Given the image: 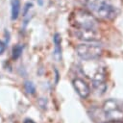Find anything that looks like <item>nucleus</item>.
<instances>
[{
  "instance_id": "f257e3e1",
  "label": "nucleus",
  "mask_w": 123,
  "mask_h": 123,
  "mask_svg": "<svg viewBox=\"0 0 123 123\" xmlns=\"http://www.w3.org/2000/svg\"><path fill=\"white\" fill-rule=\"evenodd\" d=\"M86 6L91 13L104 20H112L117 14L116 8L108 0H86Z\"/></svg>"
},
{
  "instance_id": "f03ea898",
  "label": "nucleus",
  "mask_w": 123,
  "mask_h": 123,
  "mask_svg": "<svg viewBox=\"0 0 123 123\" xmlns=\"http://www.w3.org/2000/svg\"><path fill=\"white\" fill-rule=\"evenodd\" d=\"M69 22L75 29H97L98 22L95 16L83 9L74 10L69 16Z\"/></svg>"
},
{
  "instance_id": "7ed1b4c3",
  "label": "nucleus",
  "mask_w": 123,
  "mask_h": 123,
  "mask_svg": "<svg viewBox=\"0 0 123 123\" xmlns=\"http://www.w3.org/2000/svg\"><path fill=\"white\" fill-rule=\"evenodd\" d=\"M76 53L78 57L84 61H92L101 57L103 53V49L102 46L98 43L85 42L77 45Z\"/></svg>"
},
{
  "instance_id": "20e7f679",
  "label": "nucleus",
  "mask_w": 123,
  "mask_h": 123,
  "mask_svg": "<svg viewBox=\"0 0 123 123\" xmlns=\"http://www.w3.org/2000/svg\"><path fill=\"white\" fill-rule=\"evenodd\" d=\"M103 112L109 121H123V106L115 99H109L103 104Z\"/></svg>"
},
{
  "instance_id": "39448f33",
  "label": "nucleus",
  "mask_w": 123,
  "mask_h": 123,
  "mask_svg": "<svg viewBox=\"0 0 123 123\" xmlns=\"http://www.w3.org/2000/svg\"><path fill=\"white\" fill-rule=\"evenodd\" d=\"M92 86L95 92L99 95L105 93L107 89V82H106V72L104 69H98L93 77H92Z\"/></svg>"
},
{
  "instance_id": "423d86ee",
  "label": "nucleus",
  "mask_w": 123,
  "mask_h": 123,
  "mask_svg": "<svg viewBox=\"0 0 123 123\" xmlns=\"http://www.w3.org/2000/svg\"><path fill=\"white\" fill-rule=\"evenodd\" d=\"M74 33L78 39L85 42H94L100 38L97 29H75Z\"/></svg>"
},
{
  "instance_id": "0eeeda50",
  "label": "nucleus",
  "mask_w": 123,
  "mask_h": 123,
  "mask_svg": "<svg viewBox=\"0 0 123 123\" xmlns=\"http://www.w3.org/2000/svg\"><path fill=\"white\" fill-rule=\"evenodd\" d=\"M72 85H73L74 89L76 90V92L78 93V95L81 98L86 99V98H87L89 96V94H90L89 86L84 80H82L80 78H75L72 81Z\"/></svg>"
},
{
  "instance_id": "6e6552de",
  "label": "nucleus",
  "mask_w": 123,
  "mask_h": 123,
  "mask_svg": "<svg viewBox=\"0 0 123 123\" xmlns=\"http://www.w3.org/2000/svg\"><path fill=\"white\" fill-rule=\"evenodd\" d=\"M54 42V58L59 62L62 59V37L59 33H56L53 36Z\"/></svg>"
},
{
  "instance_id": "1a4fd4ad",
  "label": "nucleus",
  "mask_w": 123,
  "mask_h": 123,
  "mask_svg": "<svg viewBox=\"0 0 123 123\" xmlns=\"http://www.w3.org/2000/svg\"><path fill=\"white\" fill-rule=\"evenodd\" d=\"M12 8H11V19L12 21L16 20L20 14L21 3L19 0H12Z\"/></svg>"
},
{
  "instance_id": "9d476101",
  "label": "nucleus",
  "mask_w": 123,
  "mask_h": 123,
  "mask_svg": "<svg viewBox=\"0 0 123 123\" xmlns=\"http://www.w3.org/2000/svg\"><path fill=\"white\" fill-rule=\"evenodd\" d=\"M23 52V46L21 44H16L12 47V57L13 60H17L20 58V56L22 55Z\"/></svg>"
},
{
  "instance_id": "9b49d317",
  "label": "nucleus",
  "mask_w": 123,
  "mask_h": 123,
  "mask_svg": "<svg viewBox=\"0 0 123 123\" xmlns=\"http://www.w3.org/2000/svg\"><path fill=\"white\" fill-rule=\"evenodd\" d=\"M23 86H24L25 91L28 94H35V92H36V86L33 84V82H31V81H25L24 84H23Z\"/></svg>"
},
{
  "instance_id": "f8f14e48",
  "label": "nucleus",
  "mask_w": 123,
  "mask_h": 123,
  "mask_svg": "<svg viewBox=\"0 0 123 123\" xmlns=\"http://www.w3.org/2000/svg\"><path fill=\"white\" fill-rule=\"evenodd\" d=\"M33 7V4L32 3H30V2H27V3H25V5H24V7H23V12H22V14L25 16L27 13H28V12L30 11V9Z\"/></svg>"
},
{
  "instance_id": "ddd939ff",
  "label": "nucleus",
  "mask_w": 123,
  "mask_h": 123,
  "mask_svg": "<svg viewBox=\"0 0 123 123\" xmlns=\"http://www.w3.org/2000/svg\"><path fill=\"white\" fill-rule=\"evenodd\" d=\"M6 50V43L0 40V55H2Z\"/></svg>"
},
{
  "instance_id": "4468645a",
  "label": "nucleus",
  "mask_w": 123,
  "mask_h": 123,
  "mask_svg": "<svg viewBox=\"0 0 123 123\" xmlns=\"http://www.w3.org/2000/svg\"><path fill=\"white\" fill-rule=\"evenodd\" d=\"M23 123H36L33 119H30V118H26L24 121H23Z\"/></svg>"
},
{
  "instance_id": "2eb2a0df",
  "label": "nucleus",
  "mask_w": 123,
  "mask_h": 123,
  "mask_svg": "<svg viewBox=\"0 0 123 123\" xmlns=\"http://www.w3.org/2000/svg\"><path fill=\"white\" fill-rule=\"evenodd\" d=\"M107 123H123V121H109Z\"/></svg>"
},
{
  "instance_id": "dca6fc26",
  "label": "nucleus",
  "mask_w": 123,
  "mask_h": 123,
  "mask_svg": "<svg viewBox=\"0 0 123 123\" xmlns=\"http://www.w3.org/2000/svg\"><path fill=\"white\" fill-rule=\"evenodd\" d=\"M37 2H38L39 5H42V0H37Z\"/></svg>"
}]
</instances>
